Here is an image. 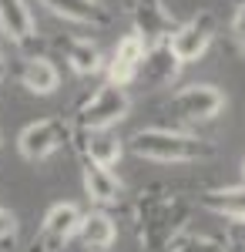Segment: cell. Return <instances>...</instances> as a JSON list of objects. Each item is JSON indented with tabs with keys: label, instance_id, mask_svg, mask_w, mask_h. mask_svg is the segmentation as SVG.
<instances>
[{
	"label": "cell",
	"instance_id": "2",
	"mask_svg": "<svg viewBox=\"0 0 245 252\" xmlns=\"http://www.w3.org/2000/svg\"><path fill=\"white\" fill-rule=\"evenodd\" d=\"M182 225H185V205L178 198L158 195L148 198V205L141 202V242L151 252L168 249V242L182 232Z\"/></svg>",
	"mask_w": 245,
	"mask_h": 252
},
{
	"label": "cell",
	"instance_id": "23",
	"mask_svg": "<svg viewBox=\"0 0 245 252\" xmlns=\"http://www.w3.org/2000/svg\"><path fill=\"white\" fill-rule=\"evenodd\" d=\"M242 175H245V161H242Z\"/></svg>",
	"mask_w": 245,
	"mask_h": 252
},
{
	"label": "cell",
	"instance_id": "21",
	"mask_svg": "<svg viewBox=\"0 0 245 252\" xmlns=\"http://www.w3.org/2000/svg\"><path fill=\"white\" fill-rule=\"evenodd\" d=\"M14 235H17V215L10 209H0V242H7Z\"/></svg>",
	"mask_w": 245,
	"mask_h": 252
},
{
	"label": "cell",
	"instance_id": "8",
	"mask_svg": "<svg viewBox=\"0 0 245 252\" xmlns=\"http://www.w3.org/2000/svg\"><path fill=\"white\" fill-rule=\"evenodd\" d=\"M145 51H148V44L138 37V34L121 37V40H118V47H114L111 64H108V81H111V84H121V88H128V84L138 78V67H141V61H145Z\"/></svg>",
	"mask_w": 245,
	"mask_h": 252
},
{
	"label": "cell",
	"instance_id": "13",
	"mask_svg": "<svg viewBox=\"0 0 245 252\" xmlns=\"http://www.w3.org/2000/svg\"><path fill=\"white\" fill-rule=\"evenodd\" d=\"M84 192L97 205H114L121 198V182L114 178L111 168H104L97 161H88L84 165Z\"/></svg>",
	"mask_w": 245,
	"mask_h": 252
},
{
	"label": "cell",
	"instance_id": "7",
	"mask_svg": "<svg viewBox=\"0 0 245 252\" xmlns=\"http://www.w3.org/2000/svg\"><path fill=\"white\" fill-rule=\"evenodd\" d=\"M225 108V94L215 84H188L171 97V111L185 121H212Z\"/></svg>",
	"mask_w": 245,
	"mask_h": 252
},
{
	"label": "cell",
	"instance_id": "22",
	"mask_svg": "<svg viewBox=\"0 0 245 252\" xmlns=\"http://www.w3.org/2000/svg\"><path fill=\"white\" fill-rule=\"evenodd\" d=\"M232 34H235V40L245 47V3H239V10H235V17H232Z\"/></svg>",
	"mask_w": 245,
	"mask_h": 252
},
{
	"label": "cell",
	"instance_id": "9",
	"mask_svg": "<svg viewBox=\"0 0 245 252\" xmlns=\"http://www.w3.org/2000/svg\"><path fill=\"white\" fill-rule=\"evenodd\" d=\"M134 24H138V37L145 40V44H161V40L171 37V31L178 27L175 17H171L168 10L161 7V0H141L138 3V10H134Z\"/></svg>",
	"mask_w": 245,
	"mask_h": 252
},
{
	"label": "cell",
	"instance_id": "5",
	"mask_svg": "<svg viewBox=\"0 0 245 252\" xmlns=\"http://www.w3.org/2000/svg\"><path fill=\"white\" fill-rule=\"evenodd\" d=\"M67 138H71V131H67V125L61 118H44V121H34V125H27L20 131L17 148L27 161H44V158L54 155Z\"/></svg>",
	"mask_w": 245,
	"mask_h": 252
},
{
	"label": "cell",
	"instance_id": "16",
	"mask_svg": "<svg viewBox=\"0 0 245 252\" xmlns=\"http://www.w3.org/2000/svg\"><path fill=\"white\" fill-rule=\"evenodd\" d=\"M77 232H81V242H84L88 249H94V252H108L114 246V239H118V229H114L111 215H104V212L84 215Z\"/></svg>",
	"mask_w": 245,
	"mask_h": 252
},
{
	"label": "cell",
	"instance_id": "10",
	"mask_svg": "<svg viewBox=\"0 0 245 252\" xmlns=\"http://www.w3.org/2000/svg\"><path fill=\"white\" fill-rule=\"evenodd\" d=\"M178 64H182V61L175 58V51L168 47V40L151 44L148 51H145L141 67H138V78H145L148 84H168V81L178 74Z\"/></svg>",
	"mask_w": 245,
	"mask_h": 252
},
{
	"label": "cell",
	"instance_id": "3",
	"mask_svg": "<svg viewBox=\"0 0 245 252\" xmlns=\"http://www.w3.org/2000/svg\"><path fill=\"white\" fill-rule=\"evenodd\" d=\"M128 111H131L128 91H124L121 84H111V81H108L104 88H97L94 94L81 104L77 125H81V131H88V128H111V125H118Z\"/></svg>",
	"mask_w": 245,
	"mask_h": 252
},
{
	"label": "cell",
	"instance_id": "24",
	"mask_svg": "<svg viewBox=\"0 0 245 252\" xmlns=\"http://www.w3.org/2000/svg\"><path fill=\"white\" fill-rule=\"evenodd\" d=\"M235 3H245V0H235Z\"/></svg>",
	"mask_w": 245,
	"mask_h": 252
},
{
	"label": "cell",
	"instance_id": "20",
	"mask_svg": "<svg viewBox=\"0 0 245 252\" xmlns=\"http://www.w3.org/2000/svg\"><path fill=\"white\" fill-rule=\"evenodd\" d=\"M225 242L232 246V249L245 252V215L228 219V225H225Z\"/></svg>",
	"mask_w": 245,
	"mask_h": 252
},
{
	"label": "cell",
	"instance_id": "4",
	"mask_svg": "<svg viewBox=\"0 0 245 252\" xmlns=\"http://www.w3.org/2000/svg\"><path fill=\"white\" fill-rule=\"evenodd\" d=\"M212 37H215V17L205 10V14H195L191 20L178 24L168 37V47L175 51V58L182 64H191V61H198L208 51Z\"/></svg>",
	"mask_w": 245,
	"mask_h": 252
},
{
	"label": "cell",
	"instance_id": "14",
	"mask_svg": "<svg viewBox=\"0 0 245 252\" xmlns=\"http://www.w3.org/2000/svg\"><path fill=\"white\" fill-rule=\"evenodd\" d=\"M81 152H84L88 161H97V165L111 168V165H118V158H121V141H118L108 128H88Z\"/></svg>",
	"mask_w": 245,
	"mask_h": 252
},
{
	"label": "cell",
	"instance_id": "18",
	"mask_svg": "<svg viewBox=\"0 0 245 252\" xmlns=\"http://www.w3.org/2000/svg\"><path fill=\"white\" fill-rule=\"evenodd\" d=\"M202 205L215 215H225V219L245 215V185H239V189H218V192L202 195Z\"/></svg>",
	"mask_w": 245,
	"mask_h": 252
},
{
	"label": "cell",
	"instance_id": "11",
	"mask_svg": "<svg viewBox=\"0 0 245 252\" xmlns=\"http://www.w3.org/2000/svg\"><path fill=\"white\" fill-rule=\"evenodd\" d=\"M51 14L64 20H74V24H91V27H104L108 24V10L97 3V0H40Z\"/></svg>",
	"mask_w": 245,
	"mask_h": 252
},
{
	"label": "cell",
	"instance_id": "6",
	"mask_svg": "<svg viewBox=\"0 0 245 252\" xmlns=\"http://www.w3.org/2000/svg\"><path fill=\"white\" fill-rule=\"evenodd\" d=\"M81 209L74 202H57L47 209L44 222H40V232L34 239V252H57L71 235L81 229Z\"/></svg>",
	"mask_w": 245,
	"mask_h": 252
},
{
	"label": "cell",
	"instance_id": "17",
	"mask_svg": "<svg viewBox=\"0 0 245 252\" xmlns=\"http://www.w3.org/2000/svg\"><path fill=\"white\" fill-rule=\"evenodd\" d=\"M61 51H64L67 64L74 67L77 74H97V71H101V51H97L91 40L64 37L61 40Z\"/></svg>",
	"mask_w": 245,
	"mask_h": 252
},
{
	"label": "cell",
	"instance_id": "19",
	"mask_svg": "<svg viewBox=\"0 0 245 252\" xmlns=\"http://www.w3.org/2000/svg\"><path fill=\"white\" fill-rule=\"evenodd\" d=\"M168 252H225V246L205 235H175L168 242Z\"/></svg>",
	"mask_w": 245,
	"mask_h": 252
},
{
	"label": "cell",
	"instance_id": "1",
	"mask_svg": "<svg viewBox=\"0 0 245 252\" xmlns=\"http://www.w3.org/2000/svg\"><path fill=\"white\" fill-rule=\"evenodd\" d=\"M131 152L148 161H202L215 155V145L195 135L168 131V128H141L131 138Z\"/></svg>",
	"mask_w": 245,
	"mask_h": 252
},
{
	"label": "cell",
	"instance_id": "12",
	"mask_svg": "<svg viewBox=\"0 0 245 252\" xmlns=\"http://www.w3.org/2000/svg\"><path fill=\"white\" fill-rule=\"evenodd\" d=\"M0 31L14 44H24L34 34V14L27 0H0Z\"/></svg>",
	"mask_w": 245,
	"mask_h": 252
},
{
	"label": "cell",
	"instance_id": "15",
	"mask_svg": "<svg viewBox=\"0 0 245 252\" xmlns=\"http://www.w3.org/2000/svg\"><path fill=\"white\" fill-rule=\"evenodd\" d=\"M20 81L34 94H54L57 84H61V74L47 58H27L24 67H20Z\"/></svg>",
	"mask_w": 245,
	"mask_h": 252
}]
</instances>
